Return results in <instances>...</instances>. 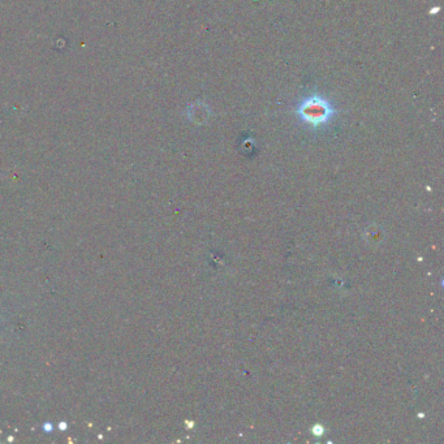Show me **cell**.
Instances as JSON below:
<instances>
[{"mask_svg":"<svg viewBox=\"0 0 444 444\" xmlns=\"http://www.w3.org/2000/svg\"><path fill=\"white\" fill-rule=\"evenodd\" d=\"M59 429H60L61 431H63V430H64V431H65V430L68 429L67 422H60V423H59Z\"/></svg>","mask_w":444,"mask_h":444,"instance_id":"obj_3","label":"cell"},{"mask_svg":"<svg viewBox=\"0 0 444 444\" xmlns=\"http://www.w3.org/2000/svg\"><path fill=\"white\" fill-rule=\"evenodd\" d=\"M297 118L313 128L327 125L335 116L336 109L327 98L313 94L304 98L296 108Z\"/></svg>","mask_w":444,"mask_h":444,"instance_id":"obj_1","label":"cell"},{"mask_svg":"<svg viewBox=\"0 0 444 444\" xmlns=\"http://www.w3.org/2000/svg\"><path fill=\"white\" fill-rule=\"evenodd\" d=\"M42 429H43V431H46V432H51L52 431V425L50 422H46V423H43Z\"/></svg>","mask_w":444,"mask_h":444,"instance_id":"obj_2","label":"cell"}]
</instances>
